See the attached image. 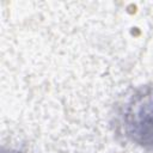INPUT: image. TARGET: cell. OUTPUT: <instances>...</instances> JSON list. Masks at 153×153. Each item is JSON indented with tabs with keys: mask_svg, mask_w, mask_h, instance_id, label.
<instances>
[{
	"mask_svg": "<svg viewBox=\"0 0 153 153\" xmlns=\"http://www.w3.org/2000/svg\"><path fill=\"white\" fill-rule=\"evenodd\" d=\"M127 136L135 143L153 148V87L131 97L123 115Z\"/></svg>",
	"mask_w": 153,
	"mask_h": 153,
	"instance_id": "obj_1",
	"label": "cell"
}]
</instances>
